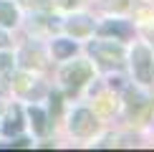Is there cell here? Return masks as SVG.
<instances>
[{"label":"cell","mask_w":154,"mask_h":152,"mask_svg":"<svg viewBox=\"0 0 154 152\" xmlns=\"http://www.w3.org/2000/svg\"><path fill=\"white\" fill-rule=\"evenodd\" d=\"M131 68L139 84H152L154 81V53L144 43H137L131 48Z\"/></svg>","instance_id":"1"},{"label":"cell","mask_w":154,"mask_h":152,"mask_svg":"<svg viewBox=\"0 0 154 152\" xmlns=\"http://www.w3.org/2000/svg\"><path fill=\"white\" fill-rule=\"evenodd\" d=\"M71 132H73V135H79V137L94 135V132H96V117L88 109L73 112V117H71Z\"/></svg>","instance_id":"2"},{"label":"cell","mask_w":154,"mask_h":152,"mask_svg":"<svg viewBox=\"0 0 154 152\" xmlns=\"http://www.w3.org/2000/svg\"><path fill=\"white\" fill-rule=\"evenodd\" d=\"M88 76H91V66L86 61H73L71 66L63 68V81L71 89H79L83 81H88Z\"/></svg>","instance_id":"3"},{"label":"cell","mask_w":154,"mask_h":152,"mask_svg":"<svg viewBox=\"0 0 154 152\" xmlns=\"http://www.w3.org/2000/svg\"><path fill=\"white\" fill-rule=\"evenodd\" d=\"M91 53L99 59L101 63H109V66H116V63H121V59H124V51H121V46H114V43H91Z\"/></svg>","instance_id":"4"},{"label":"cell","mask_w":154,"mask_h":152,"mask_svg":"<svg viewBox=\"0 0 154 152\" xmlns=\"http://www.w3.org/2000/svg\"><path fill=\"white\" fill-rule=\"evenodd\" d=\"M91 28H94V23H91V18H86V15L73 18V21L68 23V30H71L73 36H86V33H91Z\"/></svg>","instance_id":"5"},{"label":"cell","mask_w":154,"mask_h":152,"mask_svg":"<svg viewBox=\"0 0 154 152\" xmlns=\"http://www.w3.org/2000/svg\"><path fill=\"white\" fill-rule=\"evenodd\" d=\"M15 21H18V13L13 8V3L0 0V25H13Z\"/></svg>","instance_id":"6"},{"label":"cell","mask_w":154,"mask_h":152,"mask_svg":"<svg viewBox=\"0 0 154 152\" xmlns=\"http://www.w3.org/2000/svg\"><path fill=\"white\" fill-rule=\"evenodd\" d=\"M99 33H101V36H106V33H114V36H119V38H126V36H129V25H124L121 21L104 23V25L99 28Z\"/></svg>","instance_id":"7"},{"label":"cell","mask_w":154,"mask_h":152,"mask_svg":"<svg viewBox=\"0 0 154 152\" xmlns=\"http://www.w3.org/2000/svg\"><path fill=\"white\" fill-rule=\"evenodd\" d=\"M73 51H76V43L73 41H53V56L56 59H66V56H73Z\"/></svg>","instance_id":"8"},{"label":"cell","mask_w":154,"mask_h":152,"mask_svg":"<svg viewBox=\"0 0 154 152\" xmlns=\"http://www.w3.org/2000/svg\"><path fill=\"white\" fill-rule=\"evenodd\" d=\"M20 109H18V106H13V112L8 114V119H5V127H3V129H5V135H15V132L18 129H20Z\"/></svg>","instance_id":"9"},{"label":"cell","mask_w":154,"mask_h":152,"mask_svg":"<svg viewBox=\"0 0 154 152\" xmlns=\"http://www.w3.org/2000/svg\"><path fill=\"white\" fill-rule=\"evenodd\" d=\"M30 119H33V129L38 135H46L48 132V119H46V114L41 109H30Z\"/></svg>","instance_id":"10"},{"label":"cell","mask_w":154,"mask_h":152,"mask_svg":"<svg viewBox=\"0 0 154 152\" xmlns=\"http://www.w3.org/2000/svg\"><path fill=\"white\" fill-rule=\"evenodd\" d=\"M13 84H15V89H18V91H28V89H30V79H28L25 74H18Z\"/></svg>","instance_id":"11"},{"label":"cell","mask_w":154,"mask_h":152,"mask_svg":"<svg viewBox=\"0 0 154 152\" xmlns=\"http://www.w3.org/2000/svg\"><path fill=\"white\" fill-rule=\"evenodd\" d=\"M10 66H13L10 56H0V71H10Z\"/></svg>","instance_id":"12"},{"label":"cell","mask_w":154,"mask_h":152,"mask_svg":"<svg viewBox=\"0 0 154 152\" xmlns=\"http://www.w3.org/2000/svg\"><path fill=\"white\" fill-rule=\"evenodd\" d=\"M61 3H63V5H66V8H73V5H79V3H81V0H61Z\"/></svg>","instance_id":"13"},{"label":"cell","mask_w":154,"mask_h":152,"mask_svg":"<svg viewBox=\"0 0 154 152\" xmlns=\"http://www.w3.org/2000/svg\"><path fill=\"white\" fill-rule=\"evenodd\" d=\"M53 109H56V112L61 109V97H58V94H56V97H53Z\"/></svg>","instance_id":"14"},{"label":"cell","mask_w":154,"mask_h":152,"mask_svg":"<svg viewBox=\"0 0 154 152\" xmlns=\"http://www.w3.org/2000/svg\"><path fill=\"white\" fill-rule=\"evenodd\" d=\"M5 43H8V36H5V33H3V30H0V48H3V46H5Z\"/></svg>","instance_id":"15"}]
</instances>
